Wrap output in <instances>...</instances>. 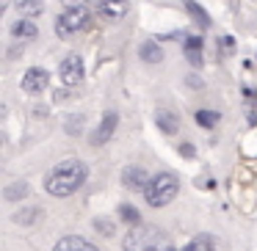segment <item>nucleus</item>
Masks as SVG:
<instances>
[{"instance_id":"obj_1","label":"nucleus","mask_w":257,"mask_h":251,"mask_svg":"<svg viewBox=\"0 0 257 251\" xmlns=\"http://www.w3.org/2000/svg\"><path fill=\"white\" fill-rule=\"evenodd\" d=\"M86 177H89V166L78 157H67V160L56 163L50 168V174L45 179V190L56 199H64V196L75 193L86 182Z\"/></svg>"},{"instance_id":"obj_2","label":"nucleus","mask_w":257,"mask_h":251,"mask_svg":"<svg viewBox=\"0 0 257 251\" xmlns=\"http://www.w3.org/2000/svg\"><path fill=\"white\" fill-rule=\"evenodd\" d=\"M180 193V179L172 171H161L150 179V185L144 188V199L150 207H166L177 199Z\"/></svg>"},{"instance_id":"obj_3","label":"nucleus","mask_w":257,"mask_h":251,"mask_svg":"<svg viewBox=\"0 0 257 251\" xmlns=\"http://www.w3.org/2000/svg\"><path fill=\"white\" fill-rule=\"evenodd\" d=\"M166 248L169 245L161 229L144 226V223L133 226L127 232V237H124V251H166Z\"/></svg>"},{"instance_id":"obj_4","label":"nucleus","mask_w":257,"mask_h":251,"mask_svg":"<svg viewBox=\"0 0 257 251\" xmlns=\"http://www.w3.org/2000/svg\"><path fill=\"white\" fill-rule=\"evenodd\" d=\"M89 20H91L89 6L64 9V12L56 17V34L61 36V39H67V36L78 34V31H83V28H89Z\"/></svg>"},{"instance_id":"obj_5","label":"nucleus","mask_w":257,"mask_h":251,"mask_svg":"<svg viewBox=\"0 0 257 251\" xmlns=\"http://www.w3.org/2000/svg\"><path fill=\"white\" fill-rule=\"evenodd\" d=\"M83 75H86V67H83V58L80 56H67L58 64V78H61L64 86L83 83Z\"/></svg>"},{"instance_id":"obj_6","label":"nucleus","mask_w":257,"mask_h":251,"mask_svg":"<svg viewBox=\"0 0 257 251\" xmlns=\"http://www.w3.org/2000/svg\"><path fill=\"white\" fill-rule=\"evenodd\" d=\"M116 124H119V113L116 111H108L105 116L100 119V124H97V127L89 133V144L91 146L108 144V141L113 138V133H116Z\"/></svg>"},{"instance_id":"obj_7","label":"nucleus","mask_w":257,"mask_h":251,"mask_svg":"<svg viewBox=\"0 0 257 251\" xmlns=\"http://www.w3.org/2000/svg\"><path fill=\"white\" fill-rule=\"evenodd\" d=\"M47 86H50V72L42 67H31L23 75V91H28V94H42Z\"/></svg>"},{"instance_id":"obj_8","label":"nucleus","mask_w":257,"mask_h":251,"mask_svg":"<svg viewBox=\"0 0 257 251\" xmlns=\"http://www.w3.org/2000/svg\"><path fill=\"white\" fill-rule=\"evenodd\" d=\"M130 3L127 0H100V17L105 23H122L127 17Z\"/></svg>"},{"instance_id":"obj_9","label":"nucleus","mask_w":257,"mask_h":251,"mask_svg":"<svg viewBox=\"0 0 257 251\" xmlns=\"http://www.w3.org/2000/svg\"><path fill=\"white\" fill-rule=\"evenodd\" d=\"M150 179L152 177L141 166H127L122 171V185H124V188H133V190H144L147 185H150Z\"/></svg>"},{"instance_id":"obj_10","label":"nucleus","mask_w":257,"mask_h":251,"mask_svg":"<svg viewBox=\"0 0 257 251\" xmlns=\"http://www.w3.org/2000/svg\"><path fill=\"white\" fill-rule=\"evenodd\" d=\"M53 251H100V248L94 243H89L86 237H80V234H67V237L58 240Z\"/></svg>"},{"instance_id":"obj_11","label":"nucleus","mask_w":257,"mask_h":251,"mask_svg":"<svg viewBox=\"0 0 257 251\" xmlns=\"http://www.w3.org/2000/svg\"><path fill=\"white\" fill-rule=\"evenodd\" d=\"M155 124L161 127V133L174 135L180 130V116H177V113H172L169 108H158V111H155Z\"/></svg>"},{"instance_id":"obj_12","label":"nucleus","mask_w":257,"mask_h":251,"mask_svg":"<svg viewBox=\"0 0 257 251\" xmlns=\"http://www.w3.org/2000/svg\"><path fill=\"white\" fill-rule=\"evenodd\" d=\"M12 36L20 39V42H31V39L39 36V28H36V23L31 17H20L17 23L12 25Z\"/></svg>"},{"instance_id":"obj_13","label":"nucleus","mask_w":257,"mask_h":251,"mask_svg":"<svg viewBox=\"0 0 257 251\" xmlns=\"http://www.w3.org/2000/svg\"><path fill=\"white\" fill-rule=\"evenodd\" d=\"M139 56H141V61H147V64H161L163 61V50H161V45H155V39H147L144 45L139 47Z\"/></svg>"},{"instance_id":"obj_14","label":"nucleus","mask_w":257,"mask_h":251,"mask_svg":"<svg viewBox=\"0 0 257 251\" xmlns=\"http://www.w3.org/2000/svg\"><path fill=\"white\" fill-rule=\"evenodd\" d=\"M14 3H17V12L23 17H31V20L45 12V0H14Z\"/></svg>"},{"instance_id":"obj_15","label":"nucleus","mask_w":257,"mask_h":251,"mask_svg":"<svg viewBox=\"0 0 257 251\" xmlns=\"http://www.w3.org/2000/svg\"><path fill=\"white\" fill-rule=\"evenodd\" d=\"M39 215H42L39 207H23V210H17V212L12 215V221H14V223H23V226H28V223H36V221H39Z\"/></svg>"},{"instance_id":"obj_16","label":"nucleus","mask_w":257,"mask_h":251,"mask_svg":"<svg viewBox=\"0 0 257 251\" xmlns=\"http://www.w3.org/2000/svg\"><path fill=\"white\" fill-rule=\"evenodd\" d=\"M183 251H216V243H213L210 234H196V237L191 240Z\"/></svg>"},{"instance_id":"obj_17","label":"nucleus","mask_w":257,"mask_h":251,"mask_svg":"<svg viewBox=\"0 0 257 251\" xmlns=\"http://www.w3.org/2000/svg\"><path fill=\"white\" fill-rule=\"evenodd\" d=\"M185 9H188V14L202 25V28H210V17H207V12H205L202 6H196L194 0H185Z\"/></svg>"},{"instance_id":"obj_18","label":"nucleus","mask_w":257,"mask_h":251,"mask_svg":"<svg viewBox=\"0 0 257 251\" xmlns=\"http://www.w3.org/2000/svg\"><path fill=\"white\" fill-rule=\"evenodd\" d=\"M218 122H221V113H216V111H196V124H199V127L210 130V127H216Z\"/></svg>"},{"instance_id":"obj_19","label":"nucleus","mask_w":257,"mask_h":251,"mask_svg":"<svg viewBox=\"0 0 257 251\" xmlns=\"http://www.w3.org/2000/svg\"><path fill=\"white\" fill-rule=\"evenodd\" d=\"M119 218H122L124 223H130V226H139L141 223V212L136 210L133 204H119Z\"/></svg>"},{"instance_id":"obj_20","label":"nucleus","mask_w":257,"mask_h":251,"mask_svg":"<svg viewBox=\"0 0 257 251\" xmlns=\"http://www.w3.org/2000/svg\"><path fill=\"white\" fill-rule=\"evenodd\" d=\"M28 182H12V185H9V188H6V193H3V196H6V199L9 201H20V199H25V196H28Z\"/></svg>"},{"instance_id":"obj_21","label":"nucleus","mask_w":257,"mask_h":251,"mask_svg":"<svg viewBox=\"0 0 257 251\" xmlns=\"http://www.w3.org/2000/svg\"><path fill=\"white\" fill-rule=\"evenodd\" d=\"M232 50H235V42H232V36H224V39L218 42V53H224V56H232Z\"/></svg>"},{"instance_id":"obj_22","label":"nucleus","mask_w":257,"mask_h":251,"mask_svg":"<svg viewBox=\"0 0 257 251\" xmlns=\"http://www.w3.org/2000/svg\"><path fill=\"white\" fill-rule=\"evenodd\" d=\"M185 58L191 67H202V50H185Z\"/></svg>"},{"instance_id":"obj_23","label":"nucleus","mask_w":257,"mask_h":251,"mask_svg":"<svg viewBox=\"0 0 257 251\" xmlns=\"http://www.w3.org/2000/svg\"><path fill=\"white\" fill-rule=\"evenodd\" d=\"M202 45H205L202 36H188V39H185V50H202Z\"/></svg>"},{"instance_id":"obj_24","label":"nucleus","mask_w":257,"mask_h":251,"mask_svg":"<svg viewBox=\"0 0 257 251\" xmlns=\"http://www.w3.org/2000/svg\"><path fill=\"white\" fill-rule=\"evenodd\" d=\"M80 122H83L80 116H72V119H67V130H69L72 135H78V133H80V127H78Z\"/></svg>"},{"instance_id":"obj_25","label":"nucleus","mask_w":257,"mask_h":251,"mask_svg":"<svg viewBox=\"0 0 257 251\" xmlns=\"http://www.w3.org/2000/svg\"><path fill=\"white\" fill-rule=\"evenodd\" d=\"M185 83H188V89H202V78H196V75H188V78H185Z\"/></svg>"},{"instance_id":"obj_26","label":"nucleus","mask_w":257,"mask_h":251,"mask_svg":"<svg viewBox=\"0 0 257 251\" xmlns=\"http://www.w3.org/2000/svg\"><path fill=\"white\" fill-rule=\"evenodd\" d=\"M180 155H183V157H188V160H191V157H194L196 152H194V146H191V144H183V146H180Z\"/></svg>"},{"instance_id":"obj_27","label":"nucleus","mask_w":257,"mask_h":251,"mask_svg":"<svg viewBox=\"0 0 257 251\" xmlns=\"http://www.w3.org/2000/svg\"><path fill=\"white\" fill-rule=\"evenodd\" d=\"M64 9H72V6H86V3H91V0H61Z\"/></svg>"},{"instance_id":"obj_28","label":"nucleus","mask_w":257,"mask_h":251,"mask_svg":"<svg viewBox=\"0 0 257 251\" xmlns=\"http://www.w3.org/2000/svg\"><path fill=\"white\" fill-rule=\"evenodd\" d=\"M166 251H177V248H172V245H169V248H166Z\"/></svg>"}]
</instances>
